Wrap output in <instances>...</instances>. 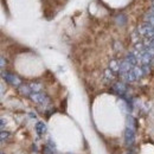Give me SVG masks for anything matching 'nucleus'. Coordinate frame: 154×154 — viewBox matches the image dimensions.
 <instances>
[{
	"label": "nucleus",
	"instance_id": "f257e3e1",
	"mask_svg": "<svg viewBox=\"0 0 154 154\" xmlns=\"http://www.w3.org/2000/svg\"><path fill=\"white\" fill-rule=\"evenodd\" d=\"M137 31L145 38H148V39L154 38V26L151 25V24H148V23H145V24L140 25L139 29H137Z\"/></svg>",
	"mask_w": 154,
	"mask_h": 154
},
{
	"label": "nucleus",
	"instance_id": "f03ea898",
	"mask_svg": "<svg viewBox=\"0 0 154 154\" xmlns=\"http://www.w3.org/2000/svg\"><path fill=\"white\" fill-rule=\"evenodd\" d=\"M2 78L6 81V83H8V84H11L13 87H19L21 84V81H20L19 77L11 74V72H4L2 71Z\"/></svg>",
	"mask_w": 154,
	"mask_h": 154
},
{
	"label": "nucleus",
	"instance_id": "7ed1b4c3",
	"mask_svg": "<svg viewBox=\"0 0 154 154\" xmlns=\"http://www.w3.org/2000/svg\"><path fill=\"white\" fill-rule=\"evenodd\" d=\"M135 142V131L132 128H126L125 131V143L127 147L133 146Z\"/></svg>",
	"mask_w": 154,
	"mask_h": 154
},
{
	"label": "nucleus",
	"instance_id": "20e7f679",
	"mask_svg": "<svg viewBox=\"0 0 154 154\" xmlns=\"http://www.w3.org/2000/svg\"><path fill=\"white\" fill-rule=\"evenodd\" d=\"M30 98L35 102V103H38V104H45L49 102V97L46 96V94L44 93H32L30 95Z\"/></svg>",
	"mask_w": 154,
	"mask_h": 154
},
{
	"label": "nucleus",
	"instance_id": "39448f33",
	"mask_svg": "<svg viewBox=\"0 0 154 154\" xmlns=\"http://www.w3.org/2000/svg\"><path fill=\"white\" fill-rule=\"evenodd\" d=\"M133 69V65L127 60V59H125V60H122V62H120L119 63V72L122 75V74H126V72H128V71H131Z\"/></svg>",
	"mask_w": 154,
	"mask_h": 154
},
{
	"label": "nucleus",
	"instance_id": "423d86ee",
	"mask_svg": "<svg viewBox=\"0 0 154 154\" xmlns=\"http://www.w3.org/2000/svg\"><path fill=\"white\" fill-rule=\"evenodd\" d=\"M113 90L115 91L117 95H125L127 91V85L123 82H116L115 84L113 85Z\"/></svg>",
	"mask_w": 154,
	"mask_h": 154
},
{
	"label": "nucleus",
	"instance_id": "0eeeda50",
	"mask_svg": "<svg viewBox=\"0 0 154 154\" xmlns=\"http://www.w3.org/2000/svg\"><path fill=\"white\" fill-rule=\"evenodd\" d=\"M35 128H36V132H37V134L38 135H43L48 132V127H46V125H45L44 122H40V121L36 123Z\"/></svg>",
	"mask_w": 154,
	"mask_h": 154
},
{
	"label": "nucleus",
	"instance_id": "6e6552de",
	"mask_svg": "<svg viewBox=\"0 0 154 154\" xmlns=\"http://www.w3.org/2000/svg\"><path fill=\"white\" fill-rule=\"evenodd\" d=\"M18 91L21 95H25V96H30L32 94V90L30 88V85H25V84H20L18 87Z\"/></svg>",
	"mask_w": 154,
	"mask_h": 154
},
{
	"label": "nucleus",
	"instance_id": "1a4fd4ad",
	"mask_svg": "<svg viewBox=\"0 0 154 154\" xmlns=\"http://www.w3.org/2000/svg\"><path fill=\"white\" fill-rule=\"evenodd\" d=\"M121 76H122V78H123L126 82H134V81H136V76H135V74L133 72V69H132L131 71L126 72V74H122Z\"/></svg>",
	"mask_w": 154,
	"mask_h": 154
},
{
	"label": "nucleus",
	"instance_id": "9d476101",
	"mask_svg": "<svg viewBox=\"0 0 154 154\" xmlns=\"http://www.w3.org/2000/svg\"><path fill=\"white\" fill-rule=\"evenodd\" d=\"M126 59L133 65V66H135L136 64H137V57H136V55H135L134 52H129V54H127V56H126Z\"/></svg>",
	"mask_w": 154,
	"mask_h": 154
},
{
	"label": "nucleus",
	"instance_id": "9b49d317",
	"mask_svg": "<svg viewBox=\"0 0 154 154\" xmlns=\"http://www.w3.org/2000/svg\"><path fill=\"white\" fill-rule=\"evenodd\" d=\"M127 127L128 128H132V129H134V131H136V120H135L133 116L128 115L127 116Z\"/></svg>",
	"mask_w": 154,
	"mask_h": 154
},
{
	"label": "nucleus",
	"instance_id": "f8f14e48",
	"mask_svg": "<svg viewBox=\"0 0 154 154\" xmlns=\"http://www.w3.org/2000/svg\"><path fill=\"white\" fill-rule=\"evenodd\" d=\"M133 72L135 74V76H136V79H139V78H141V77L143 76V71H142V68H139V66H133Z\"/></svg>",
	"mask_w": 154,
	"mask_h": 154
},
{
	"label": "nucleus",
	"instance_id": "ddd939ff",
	"mask_svg": "<svg viewBox=\"0 0 154 154\" xmlns=\"http://www.w3.org/2000/svg\"><path fill=\"white\" fill-rule=\"evenodd\" d=\"M55 149H56L55 147H51L50 145H46V146L43 148V154H55L56 153Z\"/></svg>",
	"mask_w": 154,
	"mask_h": 154
},
{
	"label": "nucleus",
	"instance_id": "4468645a",
	"mask_svg": "<svg viewBox=\"0 0 154 154\" xmlns=\"http://www.w3.org/2000/svg\"><path fill=\"white\" fill-rule=\"evenodd\" d=\"M30 88H31L32 93H39L42 90V84L40 83H31Z\"/></svg>",
	"mask_w": 154,
	"mask_h": 154
},
{
	"label": "nucleus",
	"instance_id": "2eb2a0df",
	"mask_svg": "<svg viewBox=\"0 0 154 154\" xmlns=\"http://www.w3.org/2000/svg\"><path fill=\"white\" fill-rule=\"evenodd\" d=\"M145 20H146V23H148V24H151V25L154 26V16L152 13L148 12V13L145 16Z\"/></svg>",
	"mask_w": 154,
	"mask_h": 154
},
{
	"label": "nucleus",
	"instance_id": "dca6fc26",
	"mask_svg": "<svg viewBox=\"0 0 154 154\" xmlns=\"http://www.w3.org/2000/svg\"><path fill=\"white\" fill-rule=\"evenodd\" d=\"M0 136H1V142H4L5 140H7L8 137H10V133L8 132H5L4 129L1 131V134H0Z\"/></svg>",
	"mask_w": 154,
	"mask_h": 154
},
{
	"label": "nucleus",
	"instance_id": "f3484780",
	"mask_svg": "<svg viewBox=\"0 0 154 154\" xmlns=\"http://www.w3.org/2000/svg\"><path fill=\"white\" fill-rule=\"evenodd\" d=\"M141 68H142L143 75H147V74H149V71H151V69H149V64H143Z\"/></svg>",
	"mask_w": 154,
	"mask_h": 154
},
{
	"label": "nucleus",
	"instance_id": "a211bd4d",
	"mask_svg": "<svg viewBox=\"0 0 154 154\" xmlns=\"http://www.w3.org/2000/svg\"><path fill=\"white\" fill-rule=\"evenodd\" d=\"M5 63H6V62H5V58L1 56V68H4V66H5Z\"/></svg>",
	"mask_w": 154,
	"mask_h": 154
},
{
	"label": "nucleus",
	"instance_id": "6ab92c4d",
	"mask_svg": "<svg viewBox=\"0 0 154 154\" xmlns=\"http://www.w3.org/2000/svg\"><path fill=\"white\" fill-rule=\"evenodd\" d=\"M4 128H5V120L1 119V129H4Z\"/></svg>",
	"mask_w": 154,
	"mask_h": 154
},
{
	"label": "nucleus",
	"instance_id": "aec40b11",
	"mask_svg": "<svg viewBox=\"0 0 154 154\" xmlns=\"http://www.w3.org/2000/svg\"><path fill=\"white\" fill-rule=\"evenodd\" d=\"M153 7H154V0H153Z\"/></svg>",
	"mask_w": 154,
	"mask_h": 154
},
{
	"label": "nucleus",
	"instance_id": "412c9836",
	"mask_svg": "<svg viewBox=\"0 0 154 154\" xmlns=\"http://www.w3.org/2000/svg\"><path fill=\"white\" fill-rule=\"evenodd\" d=\"M127 154H132V153H127Z\"/></svg>",
	"mask_w": 154,
	"mask_h": 154
},
{
	"label": "nucleus",
	"instance_id": "4be33fe9",
	"mask_svg": "<svg viewBox=\"0 0 154 154\" xmlns=\"http://www.w3.org/2000/svg\"><path fill=\"white\" fill-rule=\"evenodd\" d=\"M1 154H4V153H1Z\"/></svg>",
	"mask_w": 154,
	"mask_h": 154
},
{
	"label": "nucleus",
	"instance_id": "5701e85b",
	"mask_svg": "<svg viewBox=\"0 0 154 154\" xmlns=\"http://www.w3.org/2000/svg\"><path fill=\"white\" fill-rule=\"evenodd\" d=\"M69 154H70V153H69Z\"/></svg>",
	"mask_w": 154,
	"mask_h": 154
}]
</instances>
